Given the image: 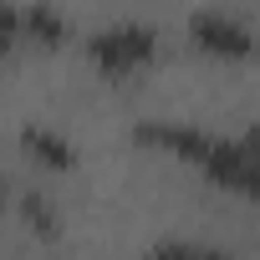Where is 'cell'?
Wrapping results in <instances>:
<instances>
[{
	"label": "cell",
	"instance_id": "cell-7",
	"mask_svg": "<svg viewBox=\"0 0 260 260\" xmlns=\"http://www.w3.org/2000/svg\"><path fill=\"white\" fill-rule=\"evenodd\" d=\"M26 219H31L46 240H56V214H51V204H46L41 194H26Z\"/></svg>",
	"mask_w": 260,
	"mask_h": 260
},
{
	"label": "cell",
	"instance_id": "cell-5",
	"mask_svg": "<svg viewBox=\"0 0 260 260\" xmlns=\"http://www.w3.org/2000/svg\"><path fill=\"white\" fill-rule=\"evenodd\" d=\"M21 148L46 169V174H72L77 169V148H72V138H61L56 127H21Z\"/></svg>",
	"mask_w": 260,
	"mask_h": 260
},
{
	"label": "cell",
	"instance_id": "cell-1",
	"mask_svg": "<svg viewBox=\"0 0 260 260\" xmlns=\"http://www.w3.org/2000/svg\"><path fill=\"white\" fill-rule=\"evenodd\" d=\"M194 169H199L214 189L260 204V122L245 127V133H235V138L209 133V143H204V153L194 158Z\"/></svg>",
	"mask_w": 260,
	"mask_h": 260
},
{
	"label": "cell",
	"instance_id": "cell-3",
	"mask_svg": "<svg viewBox=\"0 0 260 260\" xmlns=\"http://www.w3.org/2000/svg\"><path fill=\"white\" fill-rule=\"evenodd\" d=\"M189 41H194V51H204L214 61H255V51H260V36L240 16H224V11H194Z\"/></svg>",
	"mask_w": 260,
	"mask_h": 260
},
{
	"label": "cell",
	"instance_id": "cell-2",
	"mask_svg": "<svg viewBox=\"0 0 260 260\" xmlns=\"http://www.w3.org/2000/svg\"><path fill=\"white\" fill-rule=\"evenodd\" d=\"M153 56H158V31H153V26H138V21L102 26L97 36H87V61H92L102 77H112V82L143 72Z\"/></svg>",
	"mask_w": 260,
	"mask_h": 260
},
{
	"label": "cell",
	"instance_id": "cell-6",
	"mask_svg": "<svg viewBox=\"0 0 260 260\" xmlns=\"http://www.w3.org/2000/svg\"><path fill=\"white\" fill-rule=\"evenodd\" d=\"M16 46H21V6L0 0V56H11Z\"/></svg>",
	"mask_w": 260,
	"mask_h": 260
},
{
	"label": "cell",
	"instance_id": "cell-4",
	"mask_svg": "<svg viewBox=\"0 0 260 260\" xmlns=\"http://www.w3.org/2000/svg\"><path fill=\"white\" fill-rule=\"evenodd\" d=\"M21 41L56 51V46L72 41V21H67L56 6H46V0H31V6H21Z\"/></svg>",
	"mask_w": 260,
	"mask_h": 260
},
{
	"label": "cell",
	"instance_id": "cell-8",
	"mask_svg": "<svg viewBox=\"0 0 260 260\" xmlns=\"http://www.w3.org/2000/svg\"><path fill=\"white\" fill-rule=\"evenodd\" d=\"M0 189H6V174H0Z\"/></svg>",
	"mask_w": 260,
	"mask_h": 260
}]
</instances>
